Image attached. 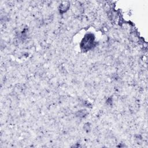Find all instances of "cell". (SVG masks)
<instances>
[{"instance_id": "6da1fadb", "label": "cell", "mask_w": 148, "mask_h": 148, "mask_svg": "<svg viewBox=\"0 0 148 148\" xmlns=\"http://www.w3.org/2000/svg\"><path fill=\"white\" fill-rule=\"evenodd\" d=\"M94 36L91 34H88L84 36L83 38L82 42L81 47L83 48V49L85 50H88L90 49L94 43Z\"/></svg>"}]
</instances>
